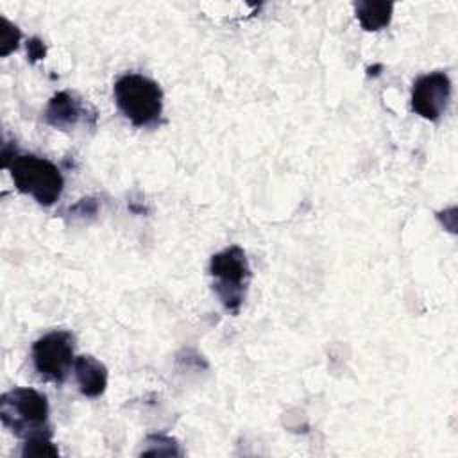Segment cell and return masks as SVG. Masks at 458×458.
Returning a JSON list of instances; mask_svg holds the SVG:
<instances>
[{
    "label": "cell",
    "mask_w": 458,
    "mask_h": 458,
    "mask_svg": "<svg viewBox=\"0 0 458 458\" xmlns=\"http://www.w3.org/2000/svg\"><path fill=\"white\" fill-rule=\"evenodd\" d=\"M4 166L11 172L18 191L30 195L41 206H52L63 193V175L59 168L34 154H2Z\"/></svg>",
    "instance_id": "obj_1"
},
{
    "label": "cell",
    "mask_w": 458,
    "mask_h": 458,
    "mask_svg": "<svg viewBox=\"0 0 458 458\" xmlns=\"http://www.w3.org/2000/svg\"><path fill=\"white\" fill-rule=\"evenodd\" d=\"M0 419L23 440L52 437L48 426V401L32 388L16 386L0 397Z\"/></svg>",
    "instance_id": "obj_2"
},
{
    "label": "cell",
    "mask_w": 458,
    "mask_h": 458,
    "mask_svg": "<svg viewBox=\"0 0 458 458\" xmlns=\"http://www.w3.org/2000/svg\"><path fill=\"white\" fill-rule=\"evenodd\" d=\"M114 102L122 114L136 127L156 125L163 113L159 84L141 73H123L116 79Z\"/></svg>",
    "instance_id": "obj_3"
},
{
    "label": "cell",
    "mask_w": 458,
    "mask_h": 458,
    "mask_svg": "<svg viewBox=\"0 0 458 458\" xmlns=\"http://www.w3.org/2000/svg\"><path fill=\"white\" fill-rule=\"evenodd\" d=\"M209 272L213 276V290L222 306L236 315L243 304L247 284L250 281V267L245 250L238 245H231L213 254Z\"/></svg>",
    "instance_id": "obj_4"
},
{
    "label": "cell",
    "mask_w": 458,
    "mask_h": 458,
    "mask_svg": "<svg viewBox=\"0 0 458 458\" xmlns=\"http://www.w3.org/2000/svg\"><path fill=\"white\" fill-rule=\"evenodd\" d=\"M73 335L64 329L50 331L32 344V363L41 379L63 383L75 363Z\"/></svg>",
    "instance_id": "obj_5"
},
{
    "label": "cell",
    "mask_w": 458,
    "mask_h": 458,
    "mask_svg": "<svg viewBox=\"0 0 458 458\" xmlns=\"http://www.w3.org/2000/svg\"><path fill=\"white\" fill-rule=\"evenodd\" d=\"M451 98V81L444 72L420 75L411 88V109L431 122H437L447 109Z\"/></svg>",
    "instance_id": "obj_6"
},
{
    "label": "cell",
    "mask_w": 458,
    "mask_h": 458,
    "mask_svg": "<svg viewBox=\"0 0 458 458\" xmlns=\"http://www.w3.org/2000/svg\"><path fill=\"white\" fill-rule=\"evenodd\" d=\"M73 370L82 395L98 397L100 394H104L107 386V369L104 363L89 354H82L75 358Z\"/></svg>",
    "instance_id": "obj_7"
},
{
    "label": "cell",
    "mask_w": 458,
    "mask_h": 458,
    "mask_svg": "<svg viewBox=\"0 0 458 458\" xmlns=\"http://www.w3.org/2000/svg\"><path fill=\"white\" fill-rule=\"evenodd\" d=\"M84 107L81 100H77L72 93L68 91H59L55 93L47 109H45V120L57 129H72L82 116Z\"/></svg>",
    "instance_id": "obj_8"
},
{
    "label": "cell",
    "mask_w": 458,
    "mask_h": 458,
    "mask_svg": "<svg viewBox=\"0 0 458 458\" xmlns=\"http://www.w3.org/2000/svg\"><path fill=\"white\" fill-rule=\"evenodd\" d=\"M356 18L365 30H379L390 23L394 4L392 2H376V0H360L354 4Z\"/></svg>",
    "instance_id": "obj_9"
},
{
    "label": "cell",
    "mask_w": 458,
    "mask_h": 458,
    "mask_svg": "<svg viewBox=\"0 0 458 458\" xmlns=\"http://www.w3.org/2000/svg\"><path fill=\"white\" fill-rule=\"evenodd\" d=\"M2 29H0V55H7L11 54L13 50L18 48V43H20V29L16 25H13L9 20L2 18Z\"/></svg>",
    "instance_id": "obj_10"
},
{
    "label": "cell",
    "mask_w": 458,
    "mask_h": 458,
    "mask_svg": "<svg viewBox=\"0 0 458 458\" xmlns=\"http://www.w3.org/2000/svg\"><path fill=\"white\" fill-rule=\"evenodd\" d=\"M21 454L23 456H57L59 451L50 442V437H39V438L25 440Z\"/></svg>",
    "instance_id": "obj_11"
},
{
    "label": "cell",
    "mask_w": 458,
    "mask_h": 458,
    "mask_svg": "<svg viewBox=\"0 0 458 458\" xmlns=\"http://www.w3.org/2000/svg\"><path fill=\"white\" fill-rule=\"evenodd\" d=\"M27 52H29L30 61L43 59V57H45V45H43V41L38 39V38H30V39L27 41Z\"/></svg>",
    "instance_id": "obj_12"
}]
</instances>
